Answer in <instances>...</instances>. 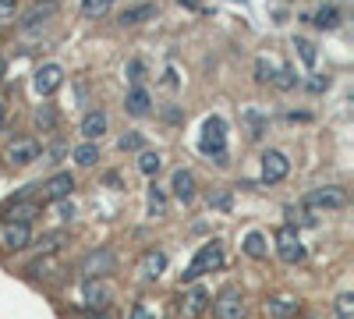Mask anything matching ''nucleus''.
I'll return each instance as SVG.
<instances>
[{
  "label": "nucleus",
  "instance_id": "obj_17",
  "mask_svg": "<svg viewBox=\"0 0 354 319\" xmlns=\"http://www.w3.org/2000/svg\"><path fill=\"white\" fill-rule=\"evenodd\" d=\"M78 131H82L85 142L103 138V135H106V113H103V110H88L85 118H82V125H78Z\"/></svg>",
  "mask_w": 354,
  "mask_h": 319
},
{
  "label": "nucleus",
  "instance_id": "obj_13",
  "mask_svg": "<svg viewBox=\"0 0 354 319\" xmlns=\"http://www.w3.org/2000/svg\"><path fill=\"white\" fill-rule=\"evenodd\" d=\"M0 245L8 252H21V248L32 245V230H28V224H8L4 235H0Z\"/></svg>",
  "mask_w": 354,
  "mask_h": 319
},
{
  "label": "nucleus",
  "instance_id": "obj_35",
  "mask_svg": "<svg viewBox=\"0 0 354 319\" xmlns=\"http://www.w3.org/2000/svg\"><path fill=\"white\" fill-rule=\"evenodd\" d=\"M277 85H280V89H294V85H298V75H294L290 68H280L277 71V78H273Z\"/></svg>",
  "mask_w": 354,
  "mask_h": 319
},
{
  "label": "nucleus",
  "instance_id": "obj_11",
  "mask_svg": "<svg viewBox=\"0 0 354 319\" xmlns=\"http://www.w3.org/2000/svg\"><path fill=\"white\" fill-rule=\"evenodd\" d=\"M39 213H43V210H39V202L21 195V199H15L11 206L4 210V220H8V224H32Z\"/></svg>",
  "mask_w": 354,
  "mask_h": 319
},
{
  "label": "nucleus",
  "instance_id": "obj_38",
  "mask_svg": "<svg viewBox=\"0 0 354 319\" xmlns=\"http://www.w3.org/2000/svg\"><path fill=\"white\" fill-rule=\"evenodd\" d=\"M18 15V0H0V21H11Z\"/></svg>",
  "mask_w": 354,
  "mask_h": 319
},
{
  "label": "nucleus",
  "instance_id": "obj_3",
  "mask_svg": "<svg viewBox=\"0 0 354 319\" xmlns=\"http://www.w3.org/2000/svg\"><path fill=\"white\" fill-rule=\"evenodd\" d=\"M209 309L216 312V319H245L248 316V305H245V291L241 287H223V291L209 302Z\"/></svg>",
  "mask_w": 354,
  "mask_h": 319
},
{
  "label": "nucleus",
  "instance_id": "obj_40",
  "mask_svg": "<svg viewBox=\"0 0 354 319\" xmlns=\"http://www.w3.org/2000/svg\"><path fill=\"white\" fill-rule=\"evenodd\" d=\"M128 78H131L135 85L142 82V64H138V61H131V64H128Z\"/></svg>",
  "mask_w": 354,
  "mask_h": 319
},
{
  "label": "nucleus",
  "instance_id": "obj_12",
  "mask_svg": "<svg viewBox=\"0 0 354 319\" xmlns=\"http://www.w3.org/2000/svg\"><path fill=\"white\" fill-rule=\"evenodd\" d=\"M138 273H142V280H160L163 273H167V252L163 248H149L142 255V263H138Z\"/></svg>",
  "mask_w": 354,
  "mask_h": 319
},
{
  "label": "nucleus",
  "instance_id": "obj_28",
  "mask_svg": "<svg viewBox=\"0 0 354 319\" xmlns=\"http://www.w3.org/2000/svg\"><path fill=\"white\" fill-rule=\"evenodd\" d=\"M149 213H153V217H167V195H163L156 185L149 188Z\"/></svg>",
  "mask_w": 354,
  "mask_h": 319
},
{
  "label": "nucleus",
  "instance_id": "obj_4",
  "mask_svg": "<svg viewBox=\"0 0 354 319\" xmlns=\"http://www.w3.org/2000/svg\"><path fill=\"white\" fill-rule=\"evenodd\" d=\"M347 206V188L344 185H322L305 195V210H344Z\"/></svg>",
  "mask_w": 354,
  "mask_h": 319
},
{
  "label": "nucleus",
  "instance_id": "obj_20",
  "mask_svg": "<svg viewBox=\"0 0 354 319\" xmlns=\"http://www.w3.org/2000/svg\"><path fill=\"white\" fill-rule=\"evenodd\" d=\"M124 110L131 113V118H145V113L153 110V96L142 89V85H135V89L128 93V100H124Z\"/></svg>",
  "mask_w": 354,
  "mask_h": 319
},
{
  "label": "nucleus",
  "instance_id": "obj_33",
  "mask_svg": "<svg viewBox=\"0 0 354 319\" xmlns=\"http://www.w3.org/2000/svg\"><path fill=\"white\" fill-rule=\"evenodd\" d=\"M294 46H298L301 61H305V68H315V46H312L308 39H294Z\"/></svg>",
  "mask_w": 354,
  "mask_h": 319
},
{
  "label": "nucleus",
  "instance_id": "obj_8",
  "mask_svg": "<svg viewBox=\"0 0 354 319\" xmlns=\"http://www.w3.org/2000/svg\"><path fill=\"white\" fill-rule=\"evenodd\" d=\"M61 85H64V68H61V64H43V68L32 75V89H36L39 96H53Z\"/></svg>",
  "mask_w": 354,
  "mask_h": 319
},
{
  "label": "nucleus",
  "instance_id": "obj_9",
  "mask_svg": "<svg viewBox=\"0 0 354 319\" xmlns=\"http://www.w3.org/2000/svg\"><path fill=\"white\" fill-rule=\"evenodd\" d=\"M170 192H174V199L181 202V206L195 202V195H198L195 174H192V170H185V167H177V170H174V178H170Z\"/></svg>",
  "mask_w": 354,
  "mask_h": 319
},
{
  "label": "nucleus",
  "instance_id": "obj_37",
  "mask_svg": "<svg viewBox=\"0 0 354 319\" xmlns=\"http://www.w3.org/2000/svg\"><path fill=\"white\" fill-rule=\"evenodd\" d=\"M128 319H156V312L145 305V302H135L131 305V312H128Z\"/></svg>",
  "mask_w": 354,
  "mask_h": 319
},
{
  "label": "nucleus",
  "instance_id": "obj_36",
  "mask_svg": "<svg viewBox=\"0 0 354 319\" xmlns=\"http://www.w3.org/2000/svg\"><path fill=\"white\" fill-rule=\"evenodd\" d=\"M36 121H39V128H43V131H53V128H57V113H53V107H43Z\"/></svg>",
  "mask_w": 354,
  "mask_h": 319
},
{
  "label": "nucleus",
  "instance_id": "obj_39",
  "mask_svg": "<svg viewBox=\"0 0 354 319\" xmlns=\"http://www.w3.org/2000/svg\"><path fill=\"white\" fill-rule=\"evenodd\" d=\"M64 153H68V149L61 146V142H57V146H53V149H46V153H43V160H46V163H57V160H61Z\"/></svg>",
  "mask_w": 354,
  "mask_h": 319
},
{
  "label": "nucleus",
  "instance_id": "obj_6",
  "mask_svg": "<svg viewBox=\"0 0 354 319\" xmlns=\"http://www.w3.org/2000/svg\"><path fill=\"white\" fill-rule=\"evenodd\" d=\"M277 255L283 259V263H301L305 259V245H301V235L294 227H280L277 230Z\"/></svg>",
  "mask_w": 354,
  "mask_h": 319
},
{
  "label": "nucleus",
  "instance_id": "obj_29",
  "mask_svg": "<svg viewBox=\"0 0 354 319\" xmlns=\"http://www.w3.org/2000/svg\"><path fill=\"white\" fill-rule=\"evenodd\" d=\"M333 312H337V319H354V295H340L333 302Z\"/></svg>",
  "mask_w": 354,
  "mask_h": 319
},
{
  "label": "nucleus",
  "instance_id": "obj_14",
  "mask_svg": "<svg viewBox=\"0 0 354 319\" xmlns=\"http://www.w3.org/2000/svg\"><path fill=\"white\" fill-rule=\"evenodd\" d=\"M57 15V0H39V4H32L21 18H18V28H36L43 21H50Z\"/></svg>",
  "mask_w": 354,
  "mask_h": 319
},
{
  "label": "nucleus",
  "instance_id": "obj_25",
  "mask_svg": "<svg viewBox=\"0 0 354 319\" xmlns=\"http://www.w3.org/2000/svg\"><path fill=\"white\" fill-rule=\"evenodd\" d=\"M312 21H315L319 28H326V33H333V28L340 25V11H337L333 4H322V8L312 15Z\"/></svg>",
  "mask_w": 354,
  "mask_h": 319
},
{
  "label": "nucleus",
  "instance_id": "obj_5",
  "mask_svg": "<svg viewBox=\"0 0 354 319\" xmlns=\"http://www.w3.org/2000/svg\"><path fill=\"white\" fill-rule=\"evenodd\" d=\"M113 266H117V255L110 252V248H93L85 259H82V277L85 280H103L106 273H113Z\"/></svg>",
  "mask_w": 354,
  "mask_h": 319
},
{
  "label": "nucleus",
  "instance_id": "obj_15",
  "mask_svg": "<svg viewBox=\"0 0 354 319\" xmlns=\"http://www.w3.org/2000/svg\"><path fill=\"white\" fill-rule=\"evenodd\" d=\"M209 302H213V295L205 291L202 284H192V291L185 295V302H181V309H185V316L188 319H198L205 309H209Z\"/></svg>",
  "mask_w": 354,
  "mask_h": 319
},
{
  "label": "nucleus",
  "instance_id": "obj_31",
  "mask_svg": "<svg viewBox=\"0 0 354 319\" xmlns=\"http://www.w3.org/2000/svg\"><path fill=\"white\" fill-rule=\"evenodd\" d=\"M64 238H68L64 230H53V235L39 238V252H57V248H61V241H64Z\"/></svg>",
  "mask_w": 354,
  "mask_h": 319
},
{
  "label": "nucleus",
  "instance_id": "obj_21",
  "mask_svg": "<svg viewBox=\"0 0 354 319\" xmlns=\"http://www.w3.org/2000/svg\"><path fill=\"white\" fill-rule=\"evenodd\" d=\"M156 15H160V8L145 0V4H135V8H128V11L121 15V25L131 28V25H142V21H149V18H156Z\"/></svg>",
  "mask_w": 354,
  "mask_h": 319
},
{
  "label": "nucleus",
  "instance_id": "obj_7",
  "mask_svg": "<svg viewBox=\"0 0 354 319\" xmlns=\"http://www.w3.org/2000/svg\"><path fill=\"white\" fill-rule=\"evenodd\" d=\"M287 174H290V160L280 149H266L262 153V181L266 185H280Z\"/></svg>",
  "mask_w": 354,
  "mask_h": 319
},
{
  "label": "nucleus",
  "instance_id": "obj_18",
  "mask_svg": "<svg viewBox=\"0 0 354 319\" xmlns=\"http://www.w3.org/2000/svg\"><path fill=\"white\" fill-rule=\"evenodd\" d=\"M71 188H75V178H71L68 170H61V174H53V178L43 185V195H46L50 202H57V199H68Z\"/></svg>",
  "mask_w": 354,
  "mask_h": 319
},
{
  "label": "nucleus",
  "instance_id": "obj_1",
  "mask_svg": "<svg viewBox=\"0 0 354 319\" xmlns=\"http://www.w3.org/2000/svg\"><path fill=\"white\" fill-rule=\"evenodd\" d=\"M223 266V241H205L202 248H198V255L192 259V266L181 273V284H195L198 277H205V273H213V270H220Z\"/></svg>",
  "mask_w": 354,
  "mask_h": 319
},
{
  "label": "nucleus",
  "instance_id": "obj_10",
  "mask_svg": "<svg viewBox=\"0 0 354 319\" xmlns=\"http://www.w3.org/2000/svg\"><path fill=\"white\" fill-rule=\"evenodd\" d=\"M39 160V142L36 138H18V142H11L8 146V163L11 167H28V163H36Z\"/></svg>",
  "mask_w": 354,
  "mask_h": 319
},
{
  "label": "nucleus",
  "instance_id": "obj_22",
  "mask_svg": "<svg viewBox=\"0 0 354 319\" xmlns=\"http://www.w3.org/2000/svg\"><path fill=\"white\" fill-rule=\"evenodd\" d=\"M241 248H245V255H252V259H266V255H270V241H266L262 230H248Z\"/></svg>",
  "mask_w": 354,
  "mask_h": 319
},
{
  "label": "nucleus",
  "instance_id": "obj_19",
  "mask_svg": "<svg viewBox=\"0 0 354 319\" xmlns=\"http://www.w3.org/2000/svg\"><path fill=\"white\" fill-rule=\"evenodd\" d=\"M266 309H270V316H273V319H298V312H301L298 298H287V295L270 298V302H266Z\"/></svg>",
  "mask_w": 354,
  "mask_h": 319
},
{
  "label": "nucleus",
  "instance_id": "obj_27",
  "mask_svg": "<svg viewBox=\"0 0 354 319\" xmlns=\"http://www.w3.org/2000/svg\"><path fill=\"white\" fill-rule=\"evenodd\" d=\"M255 78H259L262 85L277 78V64L270 61V57H259V61H255Z\"/></svg>",
  "mask_w": 354,
  "mask_h": 319
},
{
  "label": "nucleus",
  "instance_id": "obj_2",
  "mask_svg": "<svg viewBox=\"0 0 354 319\" xmlns=\"http://www.w3.org/2000/svg\"><path fill=\"white\" fill-rule=\"evenodd\" d=\"M198 149H202L205 156H216L220 167L227 163V125H223V118H205Z\"/></svg>",
  "mask_w": 354,
  "mask_h": 319
},
{
  "label": "nucleus",
  "instance_id": "obj_41",
  "mask_svg": "<svg viewBox=\"0 0 354 319\" xmlns=\"http://www.w3.org/2000/svg\"><path fill=\"white\" fill-rule=\"evenodd\" d=\"M85 319H110V316H106V312H88Z\"/></svg>",
  "mask_w": 354,
  "mask_h": 319
},
{
  "label": "nucleus",
  "instance_id": "obj_32",
  "mask_svg": "<svg viewBox=\"0 0 354 319\" xmlns=\"http://www.w3.org/2000/svg\"><path fill=\"white\" fill-rule=\"evenodd\" d=\"M209 206H213V210H230V206H234V195H230V188L213 192V195H209Z\"/></svg>",
  "mask_w": 354,
  "mask_h": 319
},
{
  "label": "nucleus",
  "instance_id": "obj_26",
  "mask_svg": "<svg viewBox=\"0 0 354 319\" xmlns=\"http://www.w3.org/2000/svg\"><path fill=\"white\" fill-rule=\"evenodd\" d=\"M113 8V0H82V18H103Z\"/></svg>",
  "mask_w": 354,
  "mask_h": 319
},
{
  "label": "nucleus",
  "instance_id": "obj_23",
  "mask_svg": "<svg viewBox=\"0 0 354 319\" xmlns=\"http://www.w3.org/2000/svg\"><path fill=\"white\" fill-rule=\"evenodd\" d=\"M71 156H75L78 167H96L100 163V146H96V142H82V146L71 149Z\"/></svg>",
  "mask_w": 354,
  "mask_h": 319
},
{
  "label": "nucleus",
  "instance_id": "obj_34",
  "mask_svg": "<svg viewBox=\"0 0 354 319\" xmlns=\"http://www.w3.org/2000/svg\"><path fill=\"white\" fill-rule=\"evenodd\" d=\"M294 224H315V217H308V210L301 206V210H287V227H294Z\"/></svg>",
  "mask_w": 354,
  "mask_h": 319
},
{
  "label": "nucleus",
  "instance_id": "obj_43",
  "mask_svg": "<svg viewBox=\"0 0 354 319\" xmlns=\"http://www.w3.org/2000/svg\"><path fill=\"white\" fill-rule=\"evenodd\" d=\"M0 71H4V61H0Z\"/></svg>",
  "mask_w": 354,
  "mask_h": 319
},
{
  "label": "nucleus",
  "instance_id": "obj_42",
  "mask_svg": "<svg viewBox=\"0 0 354 319\" xmlns=\"http://www.w3.org/2000/svg\"><path fill=\"white\" fill-rule=\"evenodd\" d=\"M0 128H4V100H0Z\"/></svg>",
  "mask_w": 354,
  "mask_h": 319
},
{
  "label": "nucleus",
  "instance_id": "obj_24",
  "mask_svg": "<svg viewBox=\"0 0 354 319\" xmlns=\"http://www.w3.org/2000/svg\"><path fill=\"white\" fill-rule=\"evenodd\" d=\"M138 170L145 174V178H156V174L163 170V156L153 153V149H138Z\"/></svg>",
  "mask_w": 354,
  "mask_h": 319
},
{
  "label": "nucleus",
  "instance_id": "obj_30",
  "mask_svg": "<svg viewBox=\"0 0 354 319\" xmlns=\"http://www.w3.org/2000/svg\"><path fill=\"white\" fill-rule=\"evenodd\" d=\"M117 149H124V153H138V149H142V135H138V131L121 135V138H117Z\"/></svg>",
  "mask_w": 354,
  "mask_h": 319
},
{
  "label": "nucleus",
  "instance_id": "obj_16",
  "mask_svg": "<svg viewBox=\"0 0 354 319\" xmlns=\"http://www.w3.org/2000/svg\"><path fill=\"white\" fill-rule=\"evenodd\" d=\"M82 298H85V309H88V312H103V309L110 305V287L100 284V280H85Z\"/></svg>",
  "mask_w": 354,
  "mask_h": 319
}]
</instances>
